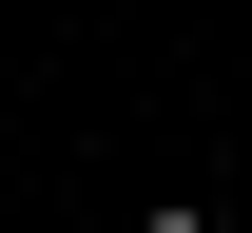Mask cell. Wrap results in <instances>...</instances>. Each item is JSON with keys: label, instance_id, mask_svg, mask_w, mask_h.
Masks as SVG:
<instances>
[{"label": "cell", "instance_id": "obj_1", "mask_svg": "<svg viewBox=\"0 0 252 233\" xmlns=\"http://www.w3.org/2000/svg\"><path fill=\"white\" fill-rule=\"evenodd\" d=\"M136 233H214V195H136Z\"/></svg>", "mask_w": 252, "mask_h": 233}]
</instances>
